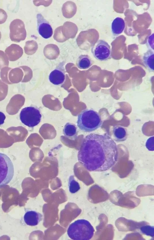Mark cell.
Listing matches in <instances>:
<instances>
[{"mask_svg":"<svg viewBox=\"0 0 154 240\" xmlns=\"http://www.w3.org/2000/svg\"><path fill=\"white\" fill-rule=\"evenodd\" d=\"M118 156L117 145L112 138L94 133L84 138L78 154L79 162L91 172L109 170L116 164Z\"/></svg>","mask_w":154,"mask_h":240,"instance_id":"obj_1","label":"cell"},{"mask_svg":"<svg viewBox=\"0 0 154 240\" xmlns=\"http://www.w3.org/2000/svg\"><path fill=\"white\" fill-rule=\"evenodd\" d=\"M77 126L85 132H91L100 127L102 121L99 114L92 109L82 111L78 116Z\"/></svg>","mask_w":154,"mask_h":240,"instance_id":"obj_2","label":"cell"},{"mask_svg":"<svg viewBox=\"0 0 154 240\" xmlns=\"http://www.w3.org/2000/svg\"><path fill=\"white\" fill-rule=\"evenodd\" d=\"M94 229L91 223L84 219L78 220L71 224L67 231L68 236L74 240H89L93 237Z\"/></svg>","mask_w":154,"mask_h":240,"instance_id":"obj_3","label":"cell"},{"mask_svg":"<svg viewBox=\"0 0 154 240\" xmlns=\"http://www.w3.org/2000/svg\"><path fill=\"white\" fill-rule=\"evenodd\" d=\"M14 175V168L10 157L0 152V187L9 183Z\"/></svg>","mask_w":154,"mask_h":240,"instance_id":"obj_4","label":"cell"},{"mask_svg":"<svg viewBox=\"0 0 154 240\" xmlns=\"http://www.w3.org/2000/svg\"><path fill=\"white\" fill-rule=\"evenodd\" d=\"M42 117L39 109L32 106L24 108L21 111L20 118L24 125L29 127H33L40 122Z\"/></svg>","mask_w":154,"mask_h":240,"instance_id":"obj_5","label":"cell"},{"mask_svg":"<svg viewBox=\"0 0 154 240\" xmlns=\"http://www.w3.org/2000/svg\"><path fill=\"white\" fill-rule=\"evenodd\" d=\"M91 52L94 56L100 61L107 60L111 58L110 46L105 40L100 39L92 46Z\"/></svg>","mask_w":154,"mask_h":240,"instance_id":"obj_6","label":"cell"},{"mask_svg":"<svg viewBox=\"0 0 154 240\" xmlns=\"http://www.w3.org/2000/svg\"><path fill=\"white\" fill-rule=\"evenodd\" d=\"M10 37L12 41L19 42L24 40L26 36V32L23 22L17 19L13 20L10 25Z\"/></svg>","mask_w":154,"mask_h":240,"instance_id":"obj_7","label":"cell"},{"mask_svg":"<svg viewBox=\"0 0 154 240\" xmlns=\"http://www.w3.org/2000/svg\"><path fill=\"white\" fill-rule=\"evenodd\" d=\"M37 29L39 34L43 38L48 39L53 35L52 28L49 22L41 13L36 15Z\"/></svg>","mask_w":154,"mask_h":240,"instance_id":"obj_8","label":"cell"},{"mask_svg":"<svg viewBox=\"0 0 154 240\" xmlns=\"http://www.w3.org/2000/svg\"><path fill=\"white\" fill-rule=\"evenodd\" d=\"M65 72L64 62H61L50 73L49 76V81L55 85L62 84L65 80Z\"/></svg>","mask_w":154,"mask_h":240,"instance_id":"obj_9","label":"cell"},{"mask_svg":"<svg viewBox=\"0 0 154 240\" xmlns=\"http://www.w3.org/2000/svg\"><path fill=\"white\" fill-rule=\"evenodd\" d=\"M24 100V97L20 94L14 95L7 105L6 112L10 114H16L23 105Z\"/></svg>","mask_w":154,"mask_h":240,"instance_id":"obj_10","label":"cell"},{"mask_svg":"<svg viewBox=\"0 0 154 240\" xmlns=\"http://www.w3.org/2000/svg\"><path fill=\"white\" fill-rule=\"evenodd\" d=\"M5 52L9 60L15 61L19 59L23 54V50L19 45L12 44L6 48Z\"/></svg>","mask_w":154,"mask_h":240,"instance_id":"obj_11","label":"cell"},{"mask_svg":"<svg viewBox=\"0 0 154 240\" xmlns=\"http://www.w3.org/2000/svg\"><path fill=\"white\" fill-rule=\"evenodd\" d=\"M42 219V215L41 214L32 210L26 211L23 216L25 223L31 226L37 225Z\"/></svg>","mask_w":154,"mask_h":240,"instance_id":"obj_12","label":"cell"},{"mask_svg":"<svg viewBox=\"0 0 154 240\" xmlns=\"http://www.w3.org/2000/svg\"><path fill=\"white\" fill-rule=\"evenodd\" d=\"M112 134L114 140L117 142L124 141L126 140L128 137L127 129L121 126H114L112 129Z\"/></svg>","mask_w":154,"mask_h":240,"instance_id":"obj_13","label":"cell"},{"mask_svg":"<svg viewBox=\"0 0 154 240\" xmlns=\"http://www.w3.org/2000/svg\"><path fill=\"white\" fill-rule=\"evenodd\" d=\"M23 73L21 68L19 67L11 68L8 74V79L11 84L19 83L22 81Z\"/></svg>","mask_w":154,"mask_h":240,"instance_id":"obj_14","label":"cell"},{"mask_svg":"<svg viewBox=\"0 0 154 240\" xmlns=\"http://www.w3.org/2000/svg\"><path fill=\"white\" fill-rule=\"evenodd\" d=\"M125 27L124 20L120 17H117L113 21L111 24V30L113 34L118 35L122 32Z\"/></svg>","mask_w":154,"mask_h":240,"instance_id":"obj_15","label":"cell"},{"mask_svg":"<svg viewBox=\"0 0 154 240\" xmlns=\"http://www.w3.org/2000/svg\"><path fill=\"white\" fill-rule=\"evenodd\" d=\"M154 50H151L149 49L143 56V62L150 72L154 71Z\"/></svg>","mask_w":154,"mask_h":240,"instance_id":"obj_16","label":"cell"},{"mask_svg":"<svg viewBox=\"0 0 154 240\" xmlns=\"http://www.w3.org/2000/svg\"><path fill=\"white\" fill-rule=\"evenodd\" d=\"M63 132L66 138L70 139L75 140L76 138L77 134V127L74 124L67 123L64 126Z\"/></svg>","mask_w":154,"mask_h":240,"instance_id":"obj_17","label":"cell"},{"mask_svg":"<svg viewBox=\"0 0 154 240\" xmlns=\"http://www.w3.org/2000/svg\"><path fill=\"white\" fill-rule=\"evenodd\" d=\"M77 67L82 69H86L90 68L93 64V61L87 55H81L76 61Z\"/></svg>","mask_w":154,"mask_h":240,"instance_id":"obj_18","label":"cell"},{"mask_svg":"<svg viewBox=\"0 0 154 240\" xmlns=\"http://www.w3.org/2000/svg\"><path fill=\"white\" fill-rule=\"evenodd\" d=\"M69 187L70 192L72 193H76L80 189L79 183L75 180L73 175L70 176L69 178Z\"/></svg>","mask_w":154,"mask_h":240,"instance_id":"obj_19","label":"cell"},{"mask_svg":"<svg viewBox=\"0 0 154 240\" xmlns=\"http://www.w3.org/2000/svg\"><path fill=\"white\" fill-rule=\"evenodd\" d=\"M12 68L8 66L2 68L0 71V77L2 81L6 84H11L8 79V74L9 71Z\"/></svg>","mask_w":154,"mask_h":240,"instance_id":"obj_20","label":"cell"},{"mask_svg":"<svg viewBox=\"0 0 154 240\" xmlns=\"http://www.w3.org/2000/svg\"><path fill=\"white\" fill-rule=\"evenodd\" d=\"M8 90V85L0 80V102L6 98L7 95Z\"/></svg>","mask_w":154,"mask_h":240,"instance_id":"obj_21","label":"cell"},{"mask_svg":"<svg viewBox=\"0 0 154 240\" xmlns=\"http://www.w3.org/2000/svg\"><path fill=\"white\" fill-rule=\"evenodd\" d=\"M9 64V60L7 55L3 51L0 50V69L8 66Z\"/></svg>","mask_w":154,"mask_h":240,"instance_id":"obj_22","label":"cell"},{"mask_svg":"<svg viewBox=\"0 0 154 240\" xmlns=\"http://www.w3.org/2000/svg\"><path fill=\"white\" fill-rule=\"evenodd\" d=\"M142 232L147 235L151 236H154V227L150 226H145L140 228Z\"/></svg>","mask_w":154,"mask_h":240,"instance_id":"obj_23","label":"cell"},{"mask_svg":"<svg viewBox=\"0 0 154 240\" xmlns=\"http://www.w3.org/2000/svg\"><path fill=\"white\" fill-rule=\"evenodd\" d=\"M154 137L149 138L146 142V147L148 150L150 151L154 150Z\"/></svg>","mask_w":154,"mask_h":240,"instance_id":"obj_24","label":"cell"},{"mask_svg":"<svg viewBox=\"0 0 154 240\" xmlns=\"http://www.w3.org/2000/svg\"><path fill=\"white\" fill-rule=\"evenodd\" d=\"M8 15L6 11L0 8V24L4 23L6 20Z\"/></svg>","mask_w":154,"mask_h":240,"instance_id":"obj_25","label":"cell"},{"mask_svg":"<svg viewBox=\"0 0 154 240\" xmlns=\"http://www.w3.org/2000/svg\"><path fill=\"white\" fill-rule=\"evenodd\" d=\"M153 33L152 35L149 37L148 38L147 42V45L149 47V49L153 50Z\"/></svg>","mask_w":154,"mask_h":240,"instance_id":"obj_26","label":"cell"},{"mask_svg":"<svg viewBox=\"0 0 154 240\" xmlns=\"http://www.w3.org/2000/svg\"><path fill=\"white\" fill-rule=\"evenodd\" d=\"M5 118L6 117L4 113L0 111V125L3 124Z\"/></svg>","mask_w":154,"mask_h":240,"instance_id":"obj_27","label":"cell"},{"mask_svg":"<svg viewBox=\"0 0 154 240\" xmlns=\"http://www.w3.org/2000/svg\"><path fill=\"white\" fill-rule=\"evenodd\" d=\"M1 32L0 31V40L1 39Z\"/></svg>","mask_w":154,"mask_h":240,"instance_id":"obj_28","label":"cell"}]
</instances>
